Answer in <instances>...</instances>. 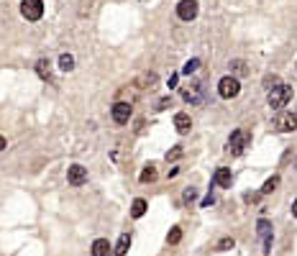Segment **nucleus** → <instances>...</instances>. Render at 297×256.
Returning a JSON list of instances; mask_svg holds the SVG:
<instances>
[{
  "label": "nucleus",
  "mask_w": 297,
  "mask_h": 256,
  "mask_svg": "<svg viewBox=\"0 0 297 256\" xmlns=\"http://www.w3.org/2000/svg\"><path fill=\"white\" fill-rule=\"evenodd\" d=\"M266 100H269V105H272L274 110L285 108V105L292 100V87H290V85H279V87H274V90H272Z\"/></svg>",
  "instance_id": "nucleus-1"
},
{
  "label": "nucleus",
  "mask_w": 297,
  "mask_h": 256,
  "mask_svg": "<svg viewBox=\"0 0 297 256\" xmlns=\"http://www.w3.org/2000/svg\"><path fill=\"white\" fill-rule=\"evenodd\" d=\"M21 13L26 21H39L44 16V0H21Z\"/></svg>",
  "instance_id": "nucleus-2"
},
{
  "label": "nucleus",
  "mask_w": 297,
  "mask_h": 256,
  "mask_svg": "<svg viewBox=\"0 0 297 256\" xmlns=\"http://www.w3.org/2000/svg\"><path fill=\"white\" fill-rule=\"evenodd\" d=\"M218 93H220V98H236L241 93V82L233 77V74H228V77H223L220 82H218Z\"/></svg>",
  "instance_id": "nucleus-3"
},
{
  "label": "nucleus",
  "mask_w": 297,
  "mask_h": 256,
  "mask_svg": "<svg viewBox=\"0 0 297 256\" xmlns=\"http://www.w3.org/2000/svg\"><path fill=\"white\" fill-rule=\"evenodd\" d=\"M246 144H248V133L239 128V131H233L231 139H228V152H231L233 156H239V154H244Z\"/></svg>",
  "instance_id": "nucleus-4"
},
{
  "label": "nucleus",
  "mask_w": 297,
  "mask_h": 256,
  "mask_svg": "<svg viewBox=\"0 0 297 256\" xmlns=\"http://www.w3.org/2000/svg\"><path fill=\"white\" fill-rule=\"evenodd\" d=\"M177 16L182 21H192L198 16V0H180V5H177Z\"/></svg>",
  "instance_id": "nucleus-5"
},
{
  "label": "nucleus",
  "mask_w": 297,
  "mask_h": 256,
  "mask_svg": "<svg viewBox=\"0 0 297 256\" xmlns=\"http://www.w3.org/2000/svg\"><path fill=\"white\" fill-rule=\"evenodd\" d=\"M274 126H277V131H282V133H290V131L297 128V118H295L292 113H279V115L274 118Z\"/></svg>",
  "instance_id": "nucleus-6"
},
{
  "label": "nucleus",
  "mask_w": 297,
  "mask_h": 256,
  "mask_svg": "<svg viewBox=\"0 0 297 256\" xmlns=\"http://www.w3.org/2000/svg\"><path fill=\"white\" fill-rule=\"evenodd\" d=\"M67 179H69V185H72V187H80V185L87 182V169L82 167V164H72Z\"/></svg>",
  "instance_id": "nucleus-7"
},
{
  "label": "nucleus",
  "mask_w": 297,
  "mask_h": 256,
  "mask_svg": "<svg viewBox=\"0 0 297 256\" xmlns=\"http://www.w3.org/2000/svg\"><path fill=\"white\" fill-rule=\"evenodd\" d=\"M256 228H259V236H261V241H264V251L269 254V251H272V223L261 218V220L256 223Z\"/></svg>",
  "instance_id": "nucleus-8"
},
{
  "label": "nucleus",
  "mask_w": 297,
  "mask_h": 256,
  "mask_svg": "<svg viewBox=\"0 0 297 256\" xmlns=\"http://www.w3.org/2000/svg\"><path fill=\"white\" fill-rule=\"evenodd\" d=\"M131 118V105L128 102H115L113 105V120L115 123H128Z\"/></svg>",
  "instance_id": "nucleus-9"
},
{
  "label": "nucleus",
  "mask_w": 297,
  "mask_h": 256,
  "mask_svg": "<svg viewBox=\"0 0 297 256\" xmlns=\"http://www.w3.org/2000/svg\"><path fill=\"white\" fill-rule=\"evenodd\" d=\"M93 256H113V246L108 238H98L93 244Z\"/></svg>",
  "instance_id": "nucleus-10"
},
{
  "label": "nucleus",
  "mask_w": 297,
  "mask_h": 256,
  "mask_svg": "<svg viewBox=\"0 0 297 256\" xmlns=\"http://www.w3.org/2000/svg\"><path fill=\"white\" fill-rule=\"evenodd\" d=\"M174 126H177V133H190L192 131V120H190V115L187 113H177L174 115Z\"/></svg>",
  "instance_id": "nucleus-11"
},
{
  "label": "nucleus",
  "mask_w": 297,
  "mask_h": 256,
  "mask_svg": "<svg viewBox=\"0 0 297 256\" xmlns=\"http://www.w3.org/2000/svg\"><path fill=\"white\" fill-rule=\"evenodd\" d=\"M231 182H233V174H231V169L220 167V169L215 172V185H218V187H231Z\"/></svg>",
  "instance_id": "nucleus-12"
},
{
  "label": "nucleus",
  "mask_w": 297,
  "mask_h": 256,
  "mask_svg": "<svg viewBox=\"0 0 297 256\" xmlns=\"http://www.w3.org/2000/svg\"><path fill=\"white\" fill-rule=\"evenodd\" d=\"M200 90H202V85L195 82L192 87H185V90H182V98L190 100V102H200Z\"/></svg>",
  "instance_id": "nucleus-13"
},
{
  "label": "nucleus",
  "mask_w": 297,
  "mask_h": 256,
  "mask_svg": "<svg viewBox=\"0 0 297 256\" xmlns=\"http://www.w3.org/2000/svg\"><path fill=\"white\" fill-rule=\"evenodd\" d=\"M36 72H39L41 80H51V62H49V59H39V62H36Z\"/></svg>",
  "instance_id": "nucleus-14"
},
{
  "label": "nucleus",
  "mask_w": 297,
  "mask_h": 256,
  "mask_svg": "<svg viewBox=\"0 0 297 256\" xmlns=\"http://www.w3.org/2000/svg\"><path fill=\"white\" fill-rule=\"evenodd\" d=\"M128 246H131V236L128 233H121V238H118V246H115V256H126L128 254Z\"/></svg>",
  "instance_id": "nucleus-15"
},
{
  "label": "nucleus",
  "mask_w": 297,
  "mask_h": 256,
  "mask_svg": "<svg viewBox=\"0 0 297 256\" xmlns=\"http://www.w3.org/2000/svg\"><path fill=\"white\" fill-rule=\"evenodd\" d=\"M231 72H233V77L239 80V77H244V74H248V67H246L244 59H233V62H231Z\"/></svg>",
  "instance_id": "nucleus-16"
},
{
  "label": "nucleus",
  "mask_w": 297,
  "mask_h": 256,
  "mask_svg": "<svg viewBox=\"0 0 297 256\" xmlns=\"http://www.w3.org/2000/svg\"><path fill=\"white\" fill-rule=\"evenodd\" d=\"M59 69H62V72H72L74 69V56L72 54H62V56H59Z\"/></svg>",
  "instance_id": "nucleus-17"
},
{
  "label": "nucleus",
  "mask_w": 297,
  "mask_h": 256,
  "mask_svg": "<svg viewBox=\"0 0 297 256\" xmlns=\"http://www.w3.org/2000/svg\"><path fill=\"white\" fill-rule=\"evenodd\" d=\"M144 213H146V200H141V198H139V200H133V205H131V215H133V218H141Z\"/></svg>",
  "instance_id": "nucleus-18"
},
{
  "label": "nucleus",
  "mask_w": 297,
  "mask_h": 256,
  "mask_svg": "<svg viewBox=\"0 0 297 256\" xmlns=\"http://www.w3.org/2000/svg\"><path fill=\"white\" fill-rule=\"evenodd\" d=\"M279 187V174H274V177H269L264 182V187H261V195H269V192H274Z\"/></svg>",
  "instance_id": "nucleus-19"
},
{
  "label": "nucleus",
  "mask_w": 297,
  "mask_h": 256,
  "mask_svg": "<svg viewBox=\"0 0 297 256\" xmlns=\"http://www.w3.org/2000/svg\"><path fill=\"white\" fill-rule=\"evenodd\" d=\"M154 179H156V167H154V164H148V167L141 172V182H154Z\"/></svg>",
  "instance_id": "nucleus-20"
},
{
  "label": "nucleus",
  "mask_w": 297,
  "mask_h": 256,
  "mask_svg": "<svg viewBox=\"0 0 297 256\" xmlns=\"http://www.w3.org/2000/svg\"><path fill=\"white\" fill-rule=\"evenodd\" d=\"M279 85H282V80L277 77V74H266V77H264V87L269 90V93H272L274 87H279Z\"/></svg>",
  "instance_id": "nucleus-21"
},
{
  "label": "nucleus",
  "mask_w": 297,
  "mask_h": 256,
  "mask_svg": "<svg viewBox=\"0 0 297 256\" xmlns=\"http://www.w3.org/2000/svg\"><path fill=\"white\" fill-rule=\"evenodd\" d=\"M167 241H169V244H180V241H182V228H177V225H174V228L169 231V236H167Z\"/></svg>",
  "instance_id": "nucleus-22"
},
{
  "label": "nucleus",
  "mask_w": 297,
  "mask_h": 256,
  "mask_svg": "<svg viewBox=\"0 0 297 256\" xmlns=\"http://www.w3.org/2000/svg\"><path fill=\"white\" fill-rule=\"evenodd\" d=\"M198 67H200V59H190V62L182 67V72H185V74H192V72H195Z\"/></svg>",
  "instance_id": "nucleus-23"
},
{
  "label": "nucleus",
  "mask_w": 297,
  "mask_h": 256,
  "mask_svg": "<svg viewBox=\"0 0 297 256\" xmlns=\"http://www.w3.org/2000/svg\"><path fill=\"white\" fill-rule=\"evenodd\" d=\"M182 156V146H174L167 152V161H174V159H180Z\"/></svg>",
  "instance_id": "nucleus-24"
},
{
  "label": "nucleus",
  "mask_w": 297,
  "mask_h": 256,
  "mask_svg": "<svg viewBox=\"0 0 297 256\" xmlns=\"http://www.w3.org/2000/svg\"><path fill=\"white\" fill-rule=\"evenodd\" d=\"M218 249H220V251H228V249H233V238H223L220 244H218Z\"/></svg>",
  "instance_id": "nucleus-25"
},
{
  "label": "nucleus",
  "mask_w": 297,
  "mask_h": 256,
  "mask_svg": "<svg viewBox=\"0 0 297 256\" xmlns=\"http://www.w3.org/2000/svg\"><path fill=\"white\" fill-rule=\"evenodd\" d=\"M167 105H169V100H167V98H164V100H159V105H156V110H164Z\"/></svg>",
  "instance_id": "nucleus-26"
},
{
  "label": "nucleus",
  "mask_w": 297,
  "mask_h": 256,
  "mask_svg": "<svg viewBox=\"0 0 297 256\" xmlns=\"http://www.w3.org/2000/svg\"><path fill=\"white\" fill-rule=\"evenodd\" d=\"M185 200H195V190H187L185 192Z\"/></svg>",
  "instance_id": "nucleus-27"
},
{
  "label": "nucleus",
  "mask_w": 297,
  "mask_h": 256,
  "mask_svg": "<svg viewBox=\"0 0 297 256\" xmlns=\"http://www.w3.org/2000/svg\"><path fill=\"white\" fill-rule=\"evenodd\" d=\"M256 200H259V195H251V192L246 195V203H256Z\"/></svg>",
  "instance_id": "nucleus-28"
},
{
  "label": "nucleus",
  "mask_w": 297,
  "mask_h": 256,
  "mask_svg": "<svg viewBox=\"0 0 297 256\" xmlns=\"http://www.w3.org/2000/svg\"><path fill=\"white\" fill-rule=\"evenodd\" d=\"M292 215H295V218H297V200H295V203H292Z\"/></svg>",
  "instance_id": "nucleus-29"
},
{
  "label": "nucleus",
  "mask_w": 297,
  "mask_h": 256,
  "mask_svg": "<svg viewBox=\"0 0 297 256\" xmlns=\"http://www.w3.org/2000/svg\"><path fill=\"white\" fill-rule=\"evenodd\" d=\"M3 149H5V139H3V136H0V152H3Z\"/></svg>",
  "instance_id": "nucleus-30"
}]
</instances>
